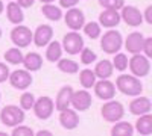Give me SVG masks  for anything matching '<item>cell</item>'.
I'll return each mask as SVG.
<instances>
[{
  "instance_id": "cell-1",
  "label": "cell",
  "mask_w": 152,
  "mask_h": 136,
  "mask_svg": "<svg viewBox=\"0 0 152 136\" xmlns=\"http://www.w3.org/2000/svg\"><path fill=\"white\" fill-rule=\"evenodd\" d=\"M116 88L128 97H135L140 95L143 92V83L142 80L132 76H128V74H120V76L116 79Z\"/></svg>"
},
{
  "instance_id": "cell-2",
  "label": "cell",
  "mask_w": 152,
  "mask_h": 136,
  "mask_svg": "<svg viewBox=\"0 0 152 136\" xmlns=\"http://www.w3.org/2000/svg\"><path fill=\"white\" fill-rule=\"evenodd\" d=\"M24 118H26L24 110L15 104H8L0 112V121L6 127H15L18 124H23Z\"/></svg>"
},
{
  "instance_id": "cell-3",
  "label": "cell",
  "mask_w": 152,
  "mask_h": 136,
  "mask_svg": "<svg viewBox=\"0 0 152 136\" xmlns=\"http://www.w3.org/2000/svg\"><path fill=\"white\" fill-rule=\"evenodd\" d=\"M122 45H123V38L119 30L110 29L100 38V48L108 55H114V53L120 52Z\"/></svg>"
},
{
  "instance_id": "cell-4",
  "label": "cell",
  "mask_w": 152,
  "mask_h": 136,
  "mask_svg": "<svg viewBox=\"0 0 152 136\" xmlns=\"http://www.w3.org/2000/svg\"><path fill=\"white\" fill-rule=\"evenodd\" d=\"M128 67L131 70V73L134 74L135 77L142 79L146 77L149 71H151V62H149V58H146L142 53H135L132 55V58L128 60Z\"/></svg>"
},
{
  "instance_id": "cell-5",
  "label": "cell",
  "mask_w": 152,
  "mask_h": 136,
  "mask_svg": "<svg viewBox=\"0 0 152 136\" xmlns=\"http://www.w3.org/2000/svg\"><path fill=\"white\" fill-rule=\"evenodd\" d=\"M100 114H102V118L108 122H116L120 121L125 115V107L120 101L116 100H108L107 103L102 104V109H100Z\"/></svg>"
},
{
  "instance_id": "cell-6",
  "label": "cell",
  "mask_w": 152,
  "mask_h": 136,
  "mask_svg": "<svg viewBox=\"0 0 152 136\" xmlns=\"http://www.w3.org/2000/svg\"><path fill=\"white\" fill-rule=\"evenodd\" d=\"M61 45L62 50L67 52L69 55H79L84 48V38L81 33H78V30H72L64 35Z\"/></svg>"
},
{
  "instance_id": "cell-7",
  "label": "cell",
  "mask_w": 152,
  "mask_h": 136,
  "mask_svg": "<svg viewBox=\"0 0 152 136\" xmlns=\"http://www.w3.org/2000/svg\"><path fill=\"white\" fill-rule=\"evenodd\" d=\"M32 109H34L35 117L38 119H49L55 110V103L50 97L43 95L40 98H35V103H34Z\"/></svg>"
},
{
  "instance_id": "cell-8",
  "label": "cell",
  "mask_w": 152,
  "mask_h": 136,
  "mask_svg": "<svg viewBox=\"0 0 152 136\" xmlns=\"http://www.w3.org/2000/svg\"><path fill=\"white\" fill-rule=\"evenodd\" d=\"M9 83L12 88H15L18 91H24L28 89L29 86L32 85L34 79H32V74L28 70H15L9 73V77H8Z\"/></svg>"
},
{
  "instance_id": "cell-9",
  "label": "cell",
  "mask_w": 152,
  "mask_h": 136,
  "mask_svg": "<svg viewBox=\"0 0 152 136\" xmlns=\"http://www.w3.org/2000/svg\"><path fill=\"white\" fill-rule=\"evenodd\" d=\"M11 41L18 48H26L32 42V32L28 26L17 24V27L11 30Z\"/></svg>"
},
{
  "instance_id": "cell-10",
  "label": "cell",
  "mask_w": 152,
  "mask_h": 136,
  "mask_svg": "<svg viewBox=\"0 0 152 136\" xmlns=\"http://www.w3.org/2000/svg\"><path fill=\"white\" fill-rule=\"evenodd\" d=\"M91 103H93L91 94L88 92L87 89L73 91L70 104L73 106V109L76 110V112H84V110H88L91 107Z\"/></svg>"
},
{
  "instance_id": "cell-11",
  "label": "cell",
  "mask_w": 152,
  "mask_h": 136,
  "mask_svg": "<svg viewBox=\"0 0 152 136\" xmlns=\"http://www.w3.org/2000/svg\"><path fill=\"white\" fill-rule=\"evenodd\" d=\"M120 11H122L120 12V20H123L126 24H128V26L138 27L143 23V14L140 12V9H138V8L131 6V5H128V6L123 5Z\"/></svg>"
},
{
  "instance_id": "cell-12",
  "label": "cell",
  "mask_w": 152,
  "mask_h": 136,
  "mask_svg": "<svg viewBox=\"0 0 152 136\" xmlns=\"http://www.w3.org/2000/svg\"><path fill=\"white\" fill-rule=\"evenodd\" d=\"M93 88L96 97L100 98V100H111L116 95V85L108 79H100L93 85Z\"/></svg>"
},
{
  "instance_id": "cell-13",
  "label": "cell",
  "mask_w": 152,
  "mask_h": 136,
  "mask_svg": "<svg viewBox=\"0 0 152 136\" xmlns=\"http://www.w3.org/2000/svg\"><path fill=\"white\" fill-rule=\"evenodd\" d=\"M64 20H66L67 27H70L72 30H79V29H82V26L85 24L84 12L79 8H76V6L67 9V14L64 15Z\"/></svg>"
},
{
  "instance_id": "cell-14",
  "label": "cell",
  "mask_w": 152,
  "mask_h": 136,
  "mask_svg": "<svg viewBox=\"0 0 152 136\" xmlns=\"http://www.w3.org/2000/svg\"><path fill=\"white\" fill-rule=\"evenodd\" d=\"M53 38V29L49 24H40L32 33V42L37 47H46Z\"/></svg>"
},
{
  "instance_id": "cell-15",
  "label": "cell",
  "mask_w": 152,
  "mask_h": 136,
  "mask_svg": "<svg viewBox=\"0 0 152 136\" xmlns=\"http://www.w3.org/2000/svg\"><path fill=\"white\" fill-rule=\"evenodd\" d=\"M59 124L64 127L66 130H75L79 126V115L75 109H64L59 110Z\"/></svg>"
},
{
  "instance_id": "cell-16",
  "label": "cell",
  "mask_w": 152,
  "mask_h": 136,
  "mask_svg": "<svg viewBox=\"0 0 152 136\" xmlns=\"http://www.w3.org/2000/svg\"><path fill=\"white\" fill-rule=\"evenodd\" d=\"M152 103L149 100V97H142V95H135V98L129 103V112L132 115H143L151 112Z\"/></svg>"
},
{
  "instance_id": "cell-17",
  "label": "cell",
  "mask_w": 152,
  "mask_h": 136,
  "mask_svg": "<svg viewBox=\"0 0 152 136\" xmlns=\"http://www.w3.org/2000/svg\"><path fill=\"white\" fill-rule=\"evenodd\" d=\"M120 14L119 11H114V9H104L102 12L99 14V24L104 27H108V29H113L119 26L120 23Z\"/></svg>"
},
{
  "instance_id": "cell-18",
  "label": "cell",
  "mask_w": 152,
  "mask_h": 136,
  "mask_svg": "<svg viewBox=\"0 0 152 136\" xmlns=\"http://www.w3.org/2000/svg\"><path fill=\"white\" fill-rule=\"evenodd\" d=\"M143 40L145 36L142 32H132L128 35V38L125 40V48L126 52L135 55V53H142V47H143Z\"/></svg>"
},
{
  "instance_id": "cell-19",
  "label": "cell",
  "mask_w": 152,
  "mask_h": 136,
  "mask_svg": "<svg viewBox=\"0 0 152 136\" xmlns=\"http://www.w3.org/2000/svg\"><path fill=\"white\" fill-rule=\"evenodd\" d=\"M72 94H73V88L70 85H66L58 91V95L55 98V109L58 110H64L67 107H70V100H72Z\"/></svg>"
},
{
  "instance_id": "cell-20",
  "label": "cell",
  "mask_w": 152,
  "mask_h": 136,
  "mask_svg": "<svg viewBox=\"0 0 152 136\" xmlns=\"http://www.w3.org/2000/svg\"><path fill=\"white\" fill-rule=\"evenodd\" d=\"M21 64H23L24 70H28L29 73H35V71L41 70V67H43V58H41V55H38L35 52H31L26 56H23Z\"/></svg>"
},
{
  "instance_id": "cell-21",
  "label": "cell",
  "mask_w": 152,
  "mask_h": 136,
  "mask_svg": "<svg viewBox=\"0 0 152 136\" xmlns=\"http://www.w3.org/2000/svg\"><path fill=\"white\" fill-rule=\"evenodd\" d=\"M6 17L12 24H21L24 20V14H23V8L18 6L17 2H11L6 6Z\"/></svg>"
},
{
  "instance_id": "cell-22",
  "label": "cell",
  "mask_w": 152,
  "mask_h": 136,
  "mask_svg": "<svg viewBox=\"0 0 152 136\" xmlns=\"http://www.w3.org/2000/svg\"><path fill=\"white\" fill-rule=\"evenodd\" d=\"M135 130L143 136H148L152 133V115L149 112L138 115V119L135 122Z\"/></svg>"
},
{
  "instance_id": "cell-23",
  "label": "cell",
  "mask_w": 152,
  "mask_h": 136,
  "mask_svg": "<svg viewBox=\"0 0 152 136\" xmlns=\"http://www.w3.org/2000/svg\"><path fill=\"white\" fill-rule=\"evenodd\" d=\"M62 45H61V42H58V41H50L49 44H47V50H46V59L49 60V62H53V64H56L58 60L62 58Z\"/></svg>"
},
{
  "instance_id": "cell-24",
  "label": "cell",
  "mask_w": 152,
  "mask_h": 136,
  "mask_svg": "<svg viewBox=\"0 0 152 136\" xmlns=\"http://www.w3.org/2000/svg\"><path fill=\"white\" fill-rule=\"evenodd\" d=\"M93 71L96 74V77H99V79H110L113 76L114 67H113V64L110 62V60L104 59V60H100V62L96 64Z\"/></svg>"
},
{
  "instance_id": "cell-25",
  "label": "cell",
  "mask_w": 152,
  "mask_h": 136,
  "mask_svg": "<svg viewBox=\"0 0 152 136\" xmlns=\"http://www.w3.org/2000/svg\"><path fill=\"white\" fill-rule=\"evenodd\" d=\"M134 127L128 121H116L111 129V136H132Z\"/></svg>"
},
{
  "instance_id": "cell-26",
  "label": "cell",
  "mask_w": 152,
  "mask_h": 136,
  "mask_svg": "<svg viewBox=\"0 0 152 136\" xmlns=\"http://www.w3.org/2000/svg\"><path fill=\"white\" fill-rule=\"evenodd\" d=\"M41 12L43 15L50 20V21H59L62 18V11L59 6H55V5H50V3H46L41 6Z\"/></svg>"
},
{
  "instance_id": "cell-27",
  "label": "cell",
  "mask_w": 152,
  "mask_h": 136,
  "mask_svg": "<svg viewBox=\"0 0 152 136\" xmlns=\"http://www.w3.org/2000/svg\"><path fill=\"white\" fill-rule=\"evenodd\" d=\"M78 73H79V82H81V85H82V88H84V89L93 88V85L96 83V79H97L96 74H94V71L85 68V70L78 71Z\"/></svg>"
},
{
  "instance_id": "cell-28",
  "label": "cell",
  "mask_w": 152,
  "mask_h": 136,
  "mask_svg": "<svg viewBox=\"0 0 152 136\" xmlns=\"http://www.w3.org/2000/svg\"><path fill=\"white\" fill-rule=\"evenodd\" d=\"M58 70L62 71V73H66V74H76L79 71V64L78 62H75V60L72 59H59L58 60V64H56Z\"/></svg>"
},
{
  "instance_id": "cell-29",
  "label": "cell",
  "mask_w": 152,
  "mask_h": 136,
  "mask_svg": "<svg viewBox=\"0 0 152 136\" xmlns=\"http://www.w3.org/2000/svg\"><path fill=\"white\" fill-rule=\"evenodd\" d=\"M5 60L8 64H12V65H18L21 64V60H23V52H21V48L18 47H12V48H8V50L5 52Z\"/></svg>"
},
{
  "instance_id": "cell-30",
  "label": "cell",
  "mask_w": 152,
  "mask_h": 136,
  "mask_svg": "<svg viewBox=\"0 0 152 136\" xmlns=\"http://www.w3.org/2000/svg\"><path fill=\"white\" fill-rule=\"evenodd\" d=\"M84 29V33L88 36L90 40H97L100 33H102V29H100V24L96 23V21H90V23H87L82 26Z\"/></svg>"
},
{
  "instance_id": "cell-31",
  "label": "cell",
  "mask_w": 152,
  "mask_h": 136,
  "mask_svg": "<svg viewBox=\"0 0 152 136\" xmlns=\"http://www.w3.org/2000/svg\"><path fill=\"white\" fill-rule=\"evenodd\" d=\"M111 64L117 71H125L128 68V56L125 53H114V59Z\"/></svg>"
},
{
  "instance_id": "cell-32",
  "label": "cell",
  "mask_w": 152,
  "mask_h": 136,
  "mask_svg": "<svg viewBox=\"0 0 152 136\" xmlns=\"http://www.w3.org/2000/svg\"><path fill=\"white\" fill-rule=\"evenodd\" d=\"M35 103V95L32 92H23L20 97V107L23 110H31Z\"/></svg>"
},
{
  "instance_id": "cell-33",
  "label": "cell",
  "mask_w": 152,
  "mask_h": 136,
  "mask_svg": "<svg viewBox=\"0 0 152 136\" xmlns=\"http://www.w3.org/2000/svg\"><path fill=\"white\" fill-rule=\"evenodd\" d=\"M96 53L91 50V48H87V47H84L82 50H81V62L84 64V65H90V64H93L94 60H96Z\"/></svg>"
},
{
  "instance_id": "cell-34",
  "label": "cell",
  "mask_w": 152,
  "mask_h": 136,
  "mask_svg": "<svg viewBox=\"0 0 152 136\" xmlns=\"http://www.w3.org/2000/svg\"><path fill=\"white\" fill-rule=\"evenodd\" d=\"M99 5L104 9H114L120 11L122 6L125 5V0H99Z\"/></svg>"
},
{
  "instance_id": "cell-35",
  "label": "cell",
  "mask_w": 152,
  "mask_h": 136,
  "mask_svg": "<svg viewBox=\"0 0 152 136\" xmlns=\"http://www.w3.org/2000/svg\"><path fill=\"white\" fill-rule=\"evenodd\" d=\"M12 136H34V130L28 126H23V124H18L15 127H12V132H11Z\"/></svg>"
},
{
  "instance_id": "cell-36",
  "label": "cell",
  "mask_w": 152,
  "mask_h": 136,
  "mask_svg": "<svg viewBox=\"0 0 152 136\" xmlns=\"http://www.w3.org/2000/svg\"><path fill=\"white\" fill-rule=\"evenodd\" d=\"M142 52H145V56H146V58H152V38H151V36L143 40Z\"/></svg>"
},
{
  "instance_id": "cell-37",
  "label": "cell",
  "mask_w": 152,
  "mask_h": 136,
  "mask_svg": "<svg viewBox=\"0 0 152 136\" xmlns=\"http://www.w3.org/2000/svg\"><path fill=\"white\" fill-rule=\"evenodd\" d=\"M9 68H8V65L6 64H3V62H0V83H3V82H6L8 80V77H9Z\"/></svg>"
},
{
  "instance_id": "cell-38",
  "label": "cell",
  "mask_w": 152,
  "mask_h": 136,
  "mask_svg": "<svg viewBox=\"0 0 152 136\" xmlns=\"http://www.w3.org/2000/svg\"><path fill=\"white\" fill-rule=\"evenodd\" d=\"M79 3V0H59V8H64V9H69V8H73Z\"/></svg>"
},
{
  "instance_id": "cell-39",
  "label": "cell",
  "mask_w": 152,
  "mask_h": 136,
  "mask_svg": "<svg viewBox=\"0 0 152 136\" xmlns=\"http://www.w3.org/2000/svg\"><path fill=\"white\" fill-rule=\"evenodd\" d=\"M143 20L148 23V24H152V6L149 5L146 9H145V14H143Z\"/></svg>"
},
{
  "instance_id": "cell-40",
  "label": "cell",
  "mask_w": 152,
  "mask_h": 136,
  "mask_svg": "<svg viewBox=\"0 0 152 136\" xmlns=\"http://www.w3.org/2000/svg\"><path fill=\"white\" fill-rule=\"evenodd\" d=\"M17 3L21 8H32L34 3H35V0H17Z\"/></svg>"
},
{
  "instance_id": "cell-41",
  "label": "cell",
  "mask_w": 152,
  "mask_h": 136,
  "mask_svg": "<svg viewBox=\"0 0 152 136\" xmlns=\"http://www.w3.org/2000/svg\"><path fill=\"white\" fill-rule=\"evenodd\" d=\"M35 135L37 136H52V132H49V130H40V132H37Z\"/></svg>"
},
{
  "instance_id": "cell-42",
  "label": "cell",
  "mask_w": 152,
  "mask_h": 136,
  "mask_svg": "<svg viewBox=\"0 0 152 136\" xmlns=\"http://www.w3.org/2000/svg\"><path fill=\"white\" fill-rule=\"evenodd\" d=\"M3 9H5V6H3V2H2V0H0V15H2Z\"/></svg>"
},
{
  "instance_id": "cell-43",
  "label": "cell",
  "mask_w": 152,
  "mask_h": 136,
  "mask_svg": "<svg viewBox=\"0 0 152 136\" xmlns=\"http://www.w3.org/2000/svg\"><path fill=\"white\" fill-rule=\"evenodd\" d=\"M40 2H41V3H52L53 0H40Z\"/></svg>"
},
{
  "instance_id": "cell-44",
  "label": "cell",
  "mask_w": 152,
  "mask_h": 136,
  "mask_svg": "<svg viewBox=\"0 0 152 136\" xmlns=\"http://www.w3.org/2000/svg\"><path fill=\"white\" fill-rule=\"evenodd\" d=\"M2 35H3V32H2V27H0V38H2Z\"/></svg>"
},
{
  "instance_id": "cell-45",
  "label": "cell",
  "mask_w": 152,
  "mask_h": 136,
  "mask_svg": "<svg viewBox=\"0 0 152 136\" xmlns=\"http://www.w3.org/2000/svg\"><path fill=\"white\" fill-rule=\"evenodd\" d=\"M0 136H6V133H3V132H0Z\"/></svg>"
},
{
  "instance_id": "cell-46",
  "label": "cell",
  "mask_w": 152,
  "mask_h": 136,
  "mask_svg": "<svg viewBox=\"0 0 152 136\" xmlns=\"http://www.w3.org/2000/svg\"><path fill=\"white\" fill-rule=\"evenodd\" d=\"M0 100H2V92H0Z\"/></svg>"
}]
</instances>
